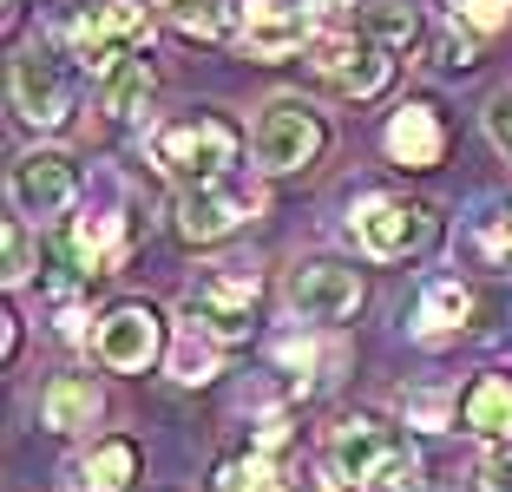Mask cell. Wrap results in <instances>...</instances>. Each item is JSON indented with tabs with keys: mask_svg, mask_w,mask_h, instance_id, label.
<instances>
[{
	"mask_svg": "<svg viewBox=\"0 0 512 492\" xmlns=\"http://www.w3.org/2000/svg\"><path fill=\"white\" fill-rule=\"evenodd\" d=\"M467 315H473V289H467V283H453V276L427 283V296H421V335H427V342L453 335Z\"/></svg>",
	"mask_w": 512,
	"mask_h": 492,
	"instance_id": "19",
	"label": "cell"
},
{
	"mask_svg": "<svg viewBox=\"0 0 512 492\" xmlns=\"http://www.w3.org/2000/svg\"><path fill=\"white\" fill-rule=\"evenodd\" d=\"M14 204H20V217H66V210L79 204V171H73V158L66 151H20L14 158Z\"/></svg>",
	"mask_w": 512,
	"mask_h": 492,
	"instance_id": "10",
	"label": "cell"
},
{
	"mask_svg": "<svg viewBox=\"0 0 512 492\" xmlns=\"http://www.w3.org/2000/svg\"><path fill=\"white\" fill-rule=\"evenodd\" d=\"M480 492H512V447H493L480 460Z\"/></svg>",
	"mask_w": 512,
	"mask_h": 492,
	"instance_id": "26",
	"label": "cell"
},
{
	"mask_svg": "<svg viewBox=\"0 0 512 492\" xmlns=\"http://www.w3.org/2000/svg\"><path fill=\"white\" fill-rule=\"evenodd\" d=\"M486 132H493V145L512 158V92H499V99L486 105Z\"/></svg>",
	"mask_w": 512,
	"mask_h": 492,
	"instance_id": "27",
	"label": "cell"
},
{
	"mask_svg": "<svg viewBox=\"0 0 512 492\" xmlns=\"http://www.w3.org/2000/svg\"><path fill=\"white\" fill-rule=\"evenodd\" d=\"M289 479H296L289 427H283V420H263V433L250 440V453L217 473V492H289Z\"/></svg>",
	"mask_w": 512,
	"mask_h": 492,
	"instance_id": "13",
	"label": "cell"
},
{
	"mask_svg": "<svg viewBox=\"0 0 512 492\" xmlns=\"http://www.w3.org/2000/svg\"><path fill=\"white\" fill-rule=\"evenodd\" d=\"M256 204H263V197L243 178L191 184V191H178V204H171V224H178L184 243H217V237H230L243 217H256Z\"/></svg>",
	"mask_w": 512,
	"mask_h": 492,
	"instance_id": "8",
	"label": "cell"
},
{
	"mask_svg": "<svg viewBox=\"0 0 512 492\" xmlns=\"http://www.w3.org/2000/svg\"><path fill=\"white\" fill-rule=\"evenodd\" d=\"M329 473L355 492H414V447H407V433L381 414H348L342 427L329 433Z\"/></svg>",
	"mask_w": 512,
	"mask_h": 492,
	"instance_id": "1",
	"label": "cell"
},
{
	"mask_svg": "<svg viewBox=\"0 0 512 492\" xmlns=\"http://www.w3.org/2000/svg\"><path fill=\"white\" fill-rule=\"evenodd\" d=\"M460 420H467V433H480V440H512V374L473 381L467 401H460Z\"/></svg>",
	"mask_w": 512,
	"mask_h": 492,
	"instance_id": "17",
	"label": "cell"
},
{
	"mask_svg": "<svg viewBox=\"0 0 512 492\" xmlns=\"http://www.w3.org/2000/svg\"><path fill=\"white\" fill-rule=\"evenodd\" d=\"M453 14L467 20V33H493L512 20V0H453Z\"/></svg>",
	"mask_w": 512,
	"mask_h": 492,
	"instance_id": "25",
	"label": "cell"
},
{
	"mask_svg": "<svg viewBox=\"0 0 512 492\" xmlns=\"http://www.w3.org/2000/svg\"><path fill=\"white\" fill-rule=\"evenodd\" d=\"M171 374H178L184 388H204V381H217V342L191 328V335L171 348Z\"/></svg>",
	"mask_w": 512,
	"mask_h": 492,
	"instance_id": "23",
	"label": "cell"
},
{
	"mask_svg": "<svg viewBox=\"0 0 512 492\" xmlns=\"http://www.w3.org/2000/svg\"><path fill=\"white\" fill-rule=\"evenodd\" d=\"M486 250L499 256V269H512V210H506V224H493V230H486Z\"/></svg>",
	"mask_w": 512,
	"mask_h": 492,
	"instance_id": "29",
	"label": "cell"
},
{
	"mask_svg": "<svg viewBox=\"0 0 512 492\" xmlns=\"http://www.w3.org/2000/svg\"><path fill=\"white\" fill-rule=\"evenodd\" d=\"M362 276L348 263H302L296 276H289V309L302 315V322H348V315L362 309Z\"/></svg>",
	"mask_w": 512,
	"mask_h": 492,
	"instance_id": "12",
	"label": "cell"
},
{
	"mask_svg": "<svg viewBox=\"0 0 512 492\" xmlns=\"http://www.w3.org/2000/svg\"><path fill=\"white\" fill-rule=\"evenodd\" d=\"M237 151H243V132L224 119V112H184V119H171V125L151 132V158H158V171L178 178L184 191H191V184L230 178Z\"/></svg>",
	"mask_w": 512,
	"mask_h": 492,
	"instance_id": "2",
	"label": "cell"
},
{
	"mask_svg": "<svg viewBox=\"0 0 512 492\" xmlns=\"http://www.w3.org/2000/svg\"><path fill=\"white\" fill-rule=\"evenodd\" d=\"M348 230H355V243H362L375 263H401V256L427 250V243L440 237V217L421 204V197L375 191V197H362V204L348 210Z\"/></svg>",
	"mask_w": 512,
	"mask_h": 492,
	"instance_id": "3",
	"label": "cell"
},
{
	"mask_svg": "<svg viewBox=\"0 0 512 492\" xmlns=\"http://www.w3.org/2000/svg\"><path fill=\"white\" fill-rule=\"evenodd\" d=\"M92 414H99V388H92L86 374H60V381L46 388V401H40V420H46L53 433L92 427Z\"/></svg>",
	"mask_w": 512,
	"mask_h": 492,
	"instance_id": "18",
	"label": "cell"
},
{
	"mask_svg": "<svg viewBox=\"0 0 512 492\" xmlns=\"http://www.w3.org/2000/svg\"><path fill=\"white\" fill-rule=\"evenodd\" d=\"M440 151H447V125H440L434 105L407 99L401 112L388 119V158L401 164V171H434Z\"/></svg>",
	"mask_w": 512,
	"mask_h": 492,
	"instance_id": "15",
	"label": "cell"
},
{
	"mask_svg": "<svg viewBox=\"0 0 512 492\" xmlns=\"http://www.w3.org/2000/svg\"><path fill=\"white\" fill-rule=\"evenodd\" d=\"M316 73L329 79L335 92H348V99H375V92L388 86L394 60H388V46L368 40V33H335V40L316 46Z\"/></svg>",
	"mask_w": 512,
	"mask_h": 492,
	"instance_id": "11",
	"label": "cell"
},
{
	"mask_svg": "<svg viewBox=\"0 0 512 492\" xmlns=\"http://www.w3.org/2000/svg\"><path fill=\"white\" fill-rule=\"evenodd\" d=\"M73 105H79L73 66H66L60 53H46V46H27L14 60V112L27 125H40V132H60V125L73 119Z\"/></svg>",
	"mask_w": 512,
	"mask_h": 492,
	"instance_id": "6",
	"label": "cell"
},
{
	"mask_svg": "<svg viewBox=\"0 0 512 492\" xmlns=\"http://www.w3.org/2000/svg\"><path fill=\"white\" fill-rule=\"evenodd\" d=\"M473 53H480V46H473V33H447V40H440V66H447V73H467Z\"/></svg>",
	"mask_w": 512,
	"mask_h": 492,
	"instance_id": "28",
	"label": "cell"
},
{
	"mask_svg": "<svg viewBox=\"0 0 512 492\" xmlns=\"http://www.w3.org/2000/svg\"><path fill=\"white\" fill-rule=\"evenodd\" d=\"M138 473V447L132 440H106V447H92L86 460L66 466V492H125Z\"/></svg>",
	"mask_w": 512,
	"mask_h": 492,
	"instance_id": "16",
	"label": "cell"
},
{
	"mask_svg": "<svg viewBox=\"0 0 512 492\" xmlns=\"http://www.w3.org/2000/svg\"><path fill=\"white\" fill-rule=\"evenodd\" d=\"M237 33H243V46H250L256 60H289V53L309 46V14L289 7V0H243Z\"/></svg>",
	"mask_w": 512,
	"mask_h": 492,
	"instance_id": "14",
	"label": "cell"
},
{
	"mask_svg": "<svg viewBox=\"0 0 512 492\" xmlns=\"http://www.w3.org/2000/svg\"><path fill=\"white\" fill-rule=\"evenodd\" d=\"M256 158L263 171H302V164H316L322 145H329V125H322L316 105L302 99H270L263 105V119H256Z\"/></svg>",
	"mask_w": 512,
	"mask_h": 492,
	"instance_id": "5",
	"label": "cell"
},
{
	"mask_svg": "<svg viewBox=\"0 0 512 492\" xmlns=\"http://www.w3.org/2000/svg\"><path fill=\"white\" fill-rule=\"evenodd\" d=\"M184 40H217L224 33V0H151Z\"/></svg>",
	"mask_w": 512,
	"mask_h": 492,
	"instance_id": "21",
	"label": "cell"
},
{
	"mask_svg": "<svg viewBox=\"0 0 512 492\" xmlns=\"http://www.w3.org/2000/svg\"><path fill=\"white\" fill-rule=\"evenodd\" d=\"M362 33H368V40H381L388 53H407V46L421 40V14H414V7H401V0H375Z\"/></svg>",
	"mask_w": 512,
	"mask_h": 492,
	"instance_id": "20",
	"label": "cell"
},
{
	"mask_svg": "<svg viewBox=\"0 0 512 492\" xmlns=\"http://www.w3.org/2000/svg\"><path fill=\"white\" fill-rule=\"evenodd\" d=\"M0 322H7V328H0V355L14 361V355H20V315L7 309V315H0Z\"/></svg>",
	"mask_w": 512,
	"mask_h": 492,
	"instance_id": "30",
	"label": "cell"
},
{
	"mask_svg": "<svg viewBox=\"0 0 512 492\" xmlns=\"http://www.w3.org/2000/svg\"><path fill=\"white\" fill-rule=\"evenodd\" d=\"M0 250H7V269H0V276H7V283H27V276H33V243H27V224H20V217H14V224H7V237H0Z\"/></svg>",
	"mask_w": 512,
	"mask_h": 492,
	"instance_id": "24",
	"label": "cell"
},
{
	"mask_svg": "<svg viewBox=\"0 0 512 492\" xmlns=\"http://www.w3.org/2000/svg\"><path fill=\"white\" fill-rule=\"evenodd\" d=\"M256 296H263L256 269L230 263V269H211V276L184 296V315H191V328H197V335H211V342H250Z\"/></svg>",
	"mask_w": 512,
	"mask_h": 492,
	"instance_id": "4",
	"label": "cell"
},
{
	"mask_svg": "<svg viewBox=\"0 0 512 492\" xmlns=\"http://www.w3.org/2000/svg\"><path fill=\"white\" fill-rule=\"evenodd\" d=\"M145 99H151V66L145 60H125L119 73L106 79V112L125 125V119H138V112H145Z\"/></svg>",
	"mask_w": 512,
	"mask_h": 492,
	"instance_id": "22",
	"label": "cell"
},
{
	"mask_svg": "<svg viewBox=\"0 0 512 492\" xmlns=\"http://www.w3.org/2000/svg\"><path fill=\"white\" fill-rule=\"evenodd\" d=\"M145 27H151V7H145V0H106L99 14L79 20L73 60L86 66L92 79H112L125 66V53H138V46H145Z\"/></svg>",
	"mask_w": 512,
	"mask_h": 492,
	"instance_id": "7",
	"label": "cell"
},
{
	"mask_svg": "<svg viewBox=\"0 0 512 492\" xmlns=\"http://www.w3.org/2000/svg\"><path fill=\"white\" fill-rule=\"evenodd\" d=\"M92 355L106 361V368H119V374H145L151 361L165 355V322H158V309H151V302H119V309L99 322V335H92Z\"/></svg>",
	"mask_w": 512,
	"mask_h": 492,
	"instance_id": "9",
	"label": "cell"
}]
</instances>
